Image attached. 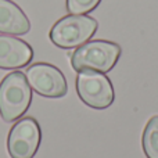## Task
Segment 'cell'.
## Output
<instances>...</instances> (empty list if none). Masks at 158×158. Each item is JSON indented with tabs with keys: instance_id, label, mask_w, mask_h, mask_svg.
<instances>
[{
	"instance_id": "cell-6",
	"label": "cell",
	"mask_w": 158,
	"mask_h": 158,
	"mask_svg": "<svg viewBox=\"0 0 158 158\" xmlns=\"http://www.w3.org/2000/svg\"><path fill=\"white\" fill-rule=\"evenodd\" d=\"M25 77L31 89H33L36 93L44 97L60 98L64 97L68 92V85H67L64 74L52 64H32L27 69Z\"/></svg>"
},
{
	"instance_id": "cell-7",
	"label": "cell",
	"mask_w": 158,
	"mask_h": 158,
	"mask_svg": "<svg viewBox=\"0 0 158 158\" xmlns=\"http://www.w3.org/2000/svg\"><path fill=\"white\" fill-rule=\"evenodd\" d=\"M33 58V50L27 42L14 36L0 35V68L18 69Z\"/></svg>"
},
{
	"instance_id": "cell-5",
	"label": "cell",
	"mask_w": 158,
	"mask_h": 158,
	"mask_svg": "<svg viewBox=\"0 0 158 158\" xmlns=\"http://www.w3.org/2000/svg\"><path fill=\"white\" fill-rule=\"evenodd\" d=\"M42 131L32 117L21 118L13 125L7 137V151L11 158H33L40 146Z\"/></svg>"
},
{
	"instance_id": "cell-2",
	"label": "cell",
	"mask_w": 158,
	"mask_h": 158,
	"mask_svg": "<svg viewBox=\"0 0 158 158\" xmlns=\"http://www.w3.org/2000/svg\"><path fill=\"white\" fill-rule=\"evenodd\" d=\"M121 57V47L115 42L92 40L79 46L71 56V65L77 72L93 69L98 72L111 71Z\"/></svg>"
},
{
	"instance_id": "cell-3",
	"label": "cell",
	"mask_w": 158,
	"mask_h": 158,
	"mask_svg": "<svg viewBox=\"0 0 158 158\" xmlns=\"http://www.w3.org/2000/svg\"><path fill=\"white\" fill-rule=\"evenodd\" d=\"M98 28V24L90 15L69 14L60 18L52 27L49 38L60 49H74L89 42Z\"/></svg>"
},
{
	"instance_id": "cell-1",
	"label": "cell",
	"mask_w": 158,
	"mask_h": 158,
	"mask_svg": "<svg viewBox=\"0 0 158 158\" xmlns=\"http://www.w3.org/2000/svg\"><path fill=\"white\" fill-rule=\"evenodd\" d=\"M32 101V89L24 72L14 71L0 83V117L6 122L21 118Z\"/></svg>"
},
{
	"instance_id": "cell-9",
	"label": "cell",
	"mask_w": 158,
	"mask_h": 158,
	"mask_svg": "<svg viewBox=\"0 0 158 158\" xmlns=\"http://www.w3.org/2000/svg\"><path fill=\"white\" fill-rule=\"evenodd\" d=\"M142 146L147 158H158V115L148 119L143 131Z\"/></svg>"
},
{
	"instance_id": "cell-8",
	"label": "cell",
	"mask_w": 158,
	"mask_h": 158,
	"mask_svg": "<svg viewBox=\"0 0 158 158\" xmlns=\"http://www.w3.org/2000/svg\"><path fill=\"white\" fill-rule=\"evenodd\" d=\"M31 22L21 7L11 0H0V32L8 35H25Z\"/></svg>"
},
{
	"instance_id": "cell-10",
	"label": "cell",
	"mask_w": 158,
	"mask_h": 158,
	"mask_svg": "<svg viewBox=\"0 0 158 158\" xmlns=\"http://www.w3.org/2000/svg\"><path fill=\"white\" fill-rule=\"evenodd\" d=\"M101 0H67V11L69 14L82 15L93 11Z\"/></svg>"
},
{
	"instance_id": "cell-4",
	"label": "cell",
	"mask_w": 158,
	"mask_h": 158,
	"mask_svg": "<svg viewBox=\"0 0 158 158\" xmlns=\"http://www.w3.org/2000/svg\"><path fill=\"white\" fill-rule=\"evenodd\" d=\"M78 96L86 106L96 110L108 108L115 98L112 83L106 74L93 69H83L77 77Z\"/></svg>"
}]
</instances>
